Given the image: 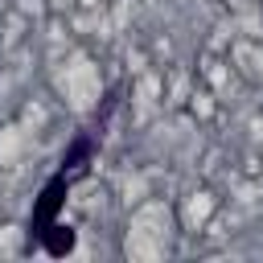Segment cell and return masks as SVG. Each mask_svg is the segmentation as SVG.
Masks as SVG:
<instances>
[{"mask_svg":"<svg viewBox=\"0 0 263 263\" xmlns=\"http://www.w3.org/2000/svg\"><path fill=\"white\" fill-rule=\"evenodd\" d=\"M95 132H78L74 140H70V148L62 152V164L58 168H74V173H86V164H90V156H95Z\"/></svg>","mask_w":263,"mask_h":263,"instance_id":"obj_2","label":"cell"},{"mask_svg":"<svg viewBox=\"0 0 263 263\" xmlns=\"http://www.w3.org/2000/svg\"><path fill=\"white\" fill-rule=\"evenodd\" d=\"M49 255H70L74 251V242H78V234L70 230V226H62V222H53V226H45L41 230V238H37Z\"/></svg>","mask_w":263,"mask_h":263,"instance_id":"obj_3","label":"cell"},{"mask_svg":"<svg viewBox=\"0 0 263 263\" xmlns=\"http://www.w3.org/2000/svg\"><path fill=\"white\" fill-rule=\"evenodd\" d=\"M78 177H82V173H74V168H58V173L41 185V193H37V201H33V214H29V238H41V230L58 222V214H62V205H66V193H70V185H74Z\"/></svg>","mask_w":263,"mask_h":263,"instance_id":"obj_1","label":"cell"}]
</instances>
